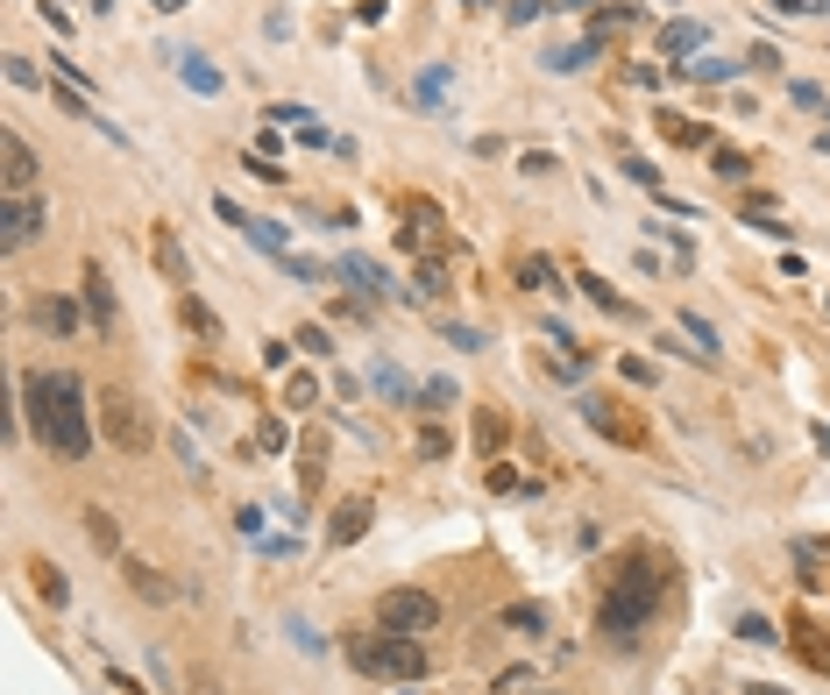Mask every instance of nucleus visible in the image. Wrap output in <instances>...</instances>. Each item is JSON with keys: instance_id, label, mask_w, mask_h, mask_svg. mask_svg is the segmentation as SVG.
I'll use <instances>...</instances> for the list:
<instances>
[{"instance_id": "nucleus-48", "label": "nucleus", "mask_w": 830, "mask_h": 695, "mask_svg": "<svg viewBox=\"0 0 830 695\" xmlns=\"http://www.w3.org/2000/svg\"><path fill=\"white\" fill-rule=\"evenodd\" d=\"M809 440H816V454L830 461V426H809Z\"/></svg>"}, {"instance_id": "nucleus-18", "label": "nucleus", "mask_w": 830, "mask_h": 695, "mask_svg": "<svg viewBox=\"0 0 830 695\" xmlns=\"http://www.w3.org/2000/svg\"><path fill=\"white\" fill-rule=\"evenodd\" d=\"M667 57H703V22H667Z\"/></svg>"}, {"instance_id": "nucleus-40", "label": "nucleus", "mask_w": 830, "mask_h": 695, "mask_svg": "<svg viewBox=\"0 0 830 695\" xmlns=\"http://www.w3.org/2000/svg\"><path fill=\"white\" fill-rule=\"evenodd\" d=\"M710 157H717L724 178H745V171H752V164H745V149H710Z\"/></svg>"}, {"instance_id": "nucleus-33", "label": "nucleus", "mask_w": 830, "mask_h": 695, "mask_svg": "<svg viewBox=\"0 0 830 695\" xmlns=\"http://www.w3.org/2000/svg\"><path fill=\"white\" fill-rule=\"evenodd\" d=\"M518 171H525V178H554V171H561V157H554V149H525Z\"/></svg>"}, {"instance_id": "nucleus-53", "label": "nucleus", "mask_w": 830, "mask_h": 695, "mask_svg": "<svg viewBox=\"0 0 830 695\" xmlns=\"http://www.w3.org/2000/svg\"><path fill=\"white\" fill-rule=\"evenodd\" d=\"M398 695H412V688H398Z\"/></svg>"}, {"instance_id": "nucleus-45", "label": "nucleus", "mask_w": 830, "mask_h": 695, "mask_svg": "<svg viewBox=\"0 0 830 695\" xmlns=\"http://www.w3.org/2000/svg\"><path fill=\"white\" fill-rule=\"evenodd\" d=\"M291 348H298V341H277V334H270V341H263V362H270V369H284V362H291Z\"/></svg>"}, {"instance_id": "nucleus-41", "label": "nucleus", "mask_w": 830, "mask_h": 695, "mask_svg": "<svg viewBox=\"0 0 830 695\" xmlns=\"http://www.w3.org/2000/svg\"><path fill=\"white\" fill-rule=\"evenodd\" d=\"M547 8H540V0H504V22H540Z\"/></svg>"}, {"instance_id": "nucleus-1", "label": "nucleus", "mask_w": 830, "mask_h": 695, "mask_svg": "<svg viewBox=\"0 0 830 695\" xmlns=\"http://www.w3.org/2000/svg\"><path fill=\"white\" fill-rule=\"evenodd\" d=\"M22 412H29V433H36L57 461H86V454H93L86 383L71 376V369H29V376H22Z\"/></svg>"}, {"instance_id": "nucleus-21", "label": "nucleus", "mask_w": 830, "mask_h": 695, "mask_svg": "<svg viewBox=\"0 0 830 695\" xmlns=\"http://www.w3.org/2000/svg\"><path fill=\"white\" fill-rule=\"evenodd\" d=\"M660 135L682 142V149H703V142H710V128H703V121H682V114H660Z\"/></svg>"}, {"instance_id": "nucleus-25", "label": "nucleus", "mask_w": 830, "mask_h": 695, "mask_svg": "<svg viewBox=\"0 0 830 695\" xmlns=\"http://www.w3.org/2000/svg\"><path fill=\"white\" fill-rule=\"evenodd\" d=\"M674 327H682V334H689V341H696V348L717 362V327H710V320H696V313H674Z\"/></svg>"}, {"instance_id": "nucleus-27", "label": "nucleus", "mask_w": 830, "mask_h": 695, "mask_svg": "<svg viewBox=\"0 0 830 695\" xmlns=\"http://www.w3.org/2000/svg\"><path fill=\"white\" fill-rule=\"evenodd\" d=\"M476 447H483V454H490V461H497V447H504V419H497V412H490V405H483V412H476Z\"/></svg>"}, {"instance_id": "nucleus-6", "label": "nucleus", "mask_w": 830, "mask_h": 695, "mask_svg": "<svg viewBox=\"0 0 830 695\" xmlns=\"http://www.w3.org/2000/svg\"><path fill=\"white\" fill-rule=\"evenodd\" d=\"M43 199L36 192H8V199H0V242H8V249H29L36 235H43Z\"/></svg>"}, {"instance_id": "nucleus-13", "label": "nucleus", "mask_w": 830, "mask_h": 695, "mask_svg": "<svg viewBox=\"0 0 830 695\" xmlns=\"http://www.w3.org/2000/svg\"><path fill=\"white\" fill-rule=\"evenodd\" d=\"M178 320H185L199 341H220V313H213V305H206L199 291H178Z\"/></svg>"}, {"instance_id": "nucleus-5", "label": "nucleus", "mask_w": 830, "mask_h": 695, "mask_svg": "<svg viewBox=\"0 0 830 695\" xmlns=\"http://www.w3.org/2000/svg\"><path fill=\"white\" fill-rule=\"evenodd\" d=\"M376 625L419 639V632L440 625V596H433V589H384V596H376Z\"/></svg>"}, {"instance_id": "nucleus-28", "label": "nucleus", "mask_w": 830, "mask_h": 695, "mask_svg": "<svg viewBox=\"0 0 830 695\" xmlns=\"http://www.w3.org/2000/svg\"><path fill=\"white\" fill-rule=\"evenodd\" d=\"M738 639H745V646H774L781 632L767 625V617H760V610H745V617H738Z\"/></svg>"}, {"instance_id": "nucleus-23", "label": "nucleus", "mask_w": 830, "mask_h": 695, "mask_svg": "<svg viewBox=\"0 0 830 695\" xmlns=\"http://www.w3.org/2000/svg\"><path fill=\"white\" fill-rule=\"evenodd\" d=\"M242 235H249V242H256L263 256H284V235H291V227H284V220H249Z\"/></svg>"}, {"instance_id": "nucleus-30", "label": "nucleus", "mask_w": 830, "mask_h": 695, "mask_svg": "<svg viewBox=\"0 0 830 695\" xmlns=\"http://www.w3.org/2000/svg\"><path fill=\"white\" fill-rule=\"evenodd\" d=\"M447 86H455V71H447V64H426V71H419V100H426V107H433Z\"/></svg>"}, {"instance_id": "nucleus-7", "label": "nucleus", "mask_w": 830, "mask_h": 695, "mask_svg": "<svg viewBox=\"0 0 830 695\" xmlns=\"http://www.w3.org/2000/svg\"><path fill=\"white\" fill-rule=\"evenodd\" d=\"M334 284H348L362 305H376V298H391V291H398L384 263H369V256H355V249H348V256H334Z\"/></svg>"}, {"instance_id": "nucleus-14", "label": "nucleus", "mask_w": 830, "mask_h": 695, "mask_svg": "<svg viewBox=\"0 0 830 695\" xmlns=\"http://www.w3.org/2000/svg\"><path fill=\"white\" fill-rule=\"evenodd\" d=\"M178 79H185L199 100H220V71H213L206 57H178Z\"/></svg>"}, {"instance_id": "nucleus-15", "label": "nucleus", "mask_w": 830, "mask_h": 695, "mask_svg": "<svg viewBox=\"0 0 830 695\" xmlns=\"http://www.w3.org/2000/svg\"><path fill=\"white\" fill-rule=\"evenodd\" d=\"M121 575L135 582V596H149V603H171V575H157V568H149V561H128Z\"/></svg>"}, {"instance_id": "nucleus-11", "label": "nucleus", "mask_w": 830, "mask_h": 695, "mask_svg": "<svg viewBox=\"0 0 830 695\" xmlns=\"http://www.w3.org/2000/svg\"><path fill=\"white\" fill-rule=\"evenodd\" d=\"M369 518H376V504H369V497H341V504H334V518H327V539H334V547H355V539L369 532Z\"/></svg>"}, {"instance_id": "nucleus-36", "label": "nucleus", "mask_w": 830, "mask_h": 695, "mask_svg": "<svg viewBox=\"0 0 830 695\" xmlns=\"http://www.w3.org/2000/svg\"><path fill=\"white\" fill-rule=\"evenodd\" d=\"M518 284H525V291H547V284H554V270H547L540 256H525V263H518Z\"/></svg>"}, {"instance_id": "nucleus-39", "label": "nucleus", "mask_w": 830, "mask_h": 695, "mask_svg": "<svg viewBox=\"0 0 830 695\" xmlns=\"http://www.w3.org/2000/svg\"><path fill=\"white\" fill-rule=\"evenodd\" d=\"M256 447H270V454H284V447H291V433H284V419H263V433H256Z\"/></svg>"}, {"instance_id": "nucleus-16", "label": "nucleus", "mask_w": 830, "mask_h": 695, "mask_svg": "<svg viewBox=\"0 0 830 695\" xmlns=\"http://www.w3.org/2000/svg\"><path fill=\"white\" fill-rule=\"evenodd\" d=\"M369 383H376V398H391V405L419 398V391H412V376H405V369H391V362H376V369H369Z\"/></svg>"}, {"instance_id": "nucleus-52", "label": "nucleus", "mask_w": 830, "mask_h": 695, "mask_svg": "<svg viewBox=\"0 0 830 695\" xmlns=\"http://www.w3.org/2000/svg\"><path fill=\"white\" fill-rule=\"evenodd\" d=\"M568 8H589V0H568Z\"/></svg>"}, {"instance_id": "nucleus-12", "label": "nucleus", "mask_w": 830, "mask_h": 695, "mask_svg": "<svg viewBox=\"0 0 830 695\" xmlns=\"http://www.w3.org/2000/svg\"><path fill=\"white\" fill-rule=\"evenodd\" d=\"M149 256H157V270L185 291L192 284V263H185V249H178V227H157V242H149Z\"/></svg>"}, {"instance_id": "nucleus-17", "label": "nucleus", "mask_w": 830, "mask_h": 695, "mask_svg": "<svg viewBox=\"0 0 830 695\" xmlns=\"http://www.w3.org/2000/svg\"><path fill=\"white\" fill-rule=\"evenodd\" d=\"M29 575H36V596H43L50 610H64V603H71V582H64V568H50V561H36Z\"/></svg>"}, {"instance_id": "nucleus-3", "label": "nucleus", "mask_w": 830, "mask_h": 695, "mask_svg": "<svg viewBox=\"0 0 830 695\" xmlns=\"http://www.w3.org/2000/svg\"><path fill=\"white\" fill-rule=\"evenodd\" d=\"M348 667L355 674H376V681H419L426 674V646L412 632H348Z\"/></svg>"}, {"instance_id": "nucleus-35", "label": "nucleus", "mask_w": 830, "mask_h": 695, "mask_svg": "<svg viewBox=\"0 0 830 695\" xmlns=\"http://www.w3.org/2000/svg\"><path fill=\"white\" fill-rule=\"evenodd\" d=\"M618 157H625V178H632V185H646V192H660V171H653L646 157H632V149H618Z\"/></svg>"}, {"instance_id": "nucleus-2", "label": "nucleus", "mask_w": 830, "mask_h": 695, "mask_svg": "<svg viewBox=\"0 0 830 695\" xmlns=\"http://www.w3.org/2000/svg\"><path fill=\"white\" fill-rule=\"evenodd\" d=\"M667 589H674V575L653 561V554H625V568H618V582H611V596H603V617H596V632L611 639V646H639V632L660 617V603H667Z\"/></svg>"}, {"instance_id": "nucleus-10", "label": "nucleus", "mask_w": 830, "mask_h": 695, "mask_svg": "<svg viewBox=\"0 0 830 695\" xmlns=\"http://www.w3.org/2000/svg\"><path fill=\"white\" fill-rule=\"evenodd\" d=\"M788 646H795V653H802L816 674H830V632L816 625V617H802V610L788 617Z\"/></svg>"}, {"instance_id": "nucleus-8", "label": "nucleus", "mask_w": 830, "mask_h": 695, "mask_svg": "<svg viewBox=\"0 0 830 695\" xmlns=\"http://www.w3.org/2000/svg\"><path fill=\"white\" fill-rule=\"evenodd\" d=\"M0 185H8V192H29L36 185V149L15 128H0Z\"/></svg>"}, {"instance_id": "nucleus-4", "label": "nucleus", "mask_w": 830, "mask_h": 695, "mask_svg": "<svg viewBox=\"0 0 830 695\" xmlns=\"http://www.w3.org/2000/svg\"><path fill=\"white\" fill-rule=\"evenodd\" d=\"M100 433H107V447H121V454H149L157 447V419H149V405L135 398V391H100Z\"/></svg>"}, {"instance_id": "nucleus-26", "label": "nucleus", "mask_w": 830, "mask_h": 695, "mask_svg": "<svg viewBox=\"0 0 830 695\" xmlns=\"http://www.w3.org/2000/svg\"><path fill=\"white\" fill-rule=\"evenodd\" d=\"M36 320H43V327H57V334H71V327H79V313H71V298H43V305H36Z\"/></svg>"}, {"instance_id": "nucleus-9", "label": "nucleus", "mask_w": 830, "mask_h": 695, "mask_svg": "<svg viewBox=\"0 0 830 695\" xmlns=\"http://www.w3.org/2000/svg\"><path fill=\"white\" fill-rule=\"evenodd\" d=\"M582 419H589L603 440H625V447H639V440H646V426H639L632 412H618L611 398H582Z\"/></svg>"}, {"instance_id": "nucleus-47", "label": "nucleus", "mask_w": 830, "mask_h": 695, "mask_svg": "<svg viewBox=\"0 0 830 695\" xmlns=\"http://www.w3.org/2000/svg\"><path fill=\"white\" fill-rule=\"evenodd\" d=\"M8 79H15V86H43V79H36V64H29V57H8Z\"/></svg>"}, {"instance_id": "nucleus-42", "label": "nucleus", "mask_w": 830, "mask_h": 695, "mask_svg": "<svg viewBox=\"0 0 830 695\" xmlns=\"http://www.w3.org/2000/svg\"><path fill=\"white\" fill-rule=\"evenodd\" d=\"M582 291H589V298L603 305V313H618V291H611V284H603V277H582Z\"/></svg>"}, {"instance_id": "nucleus-20", "label": "nucleus", "mask_w": 830, "mask_h": 695, "mask_svg": "<svg viewBox=\"0 0 830 695\" xmlns=\"http://www.w3.org/2000/svg\"><path fill=\"white\" fill-rule=\"evenodd\" d=\"M86 532H93V547H100V554H121V525H114V511H107V504H93V511H86Z\"/></svg>"}, {"instance_id": "nucleus-32", "label": "nucleus", "mask_w": 830, "mask_h": 695, "mask_svg": "<svg viewBox=\"0 0 830 695\" xmlns=\"http://www.w3.org/2000/svg\"><path fill=\"white\" fill-rule=\"evenodd\" d=\"M291 341H298V348H306V355H334V334H327L320 320H306V327H298Z\"/></svg>"}, {"instance_id": "nucleus-49", "label": "nucleus", "mask_w": 830, "mask_h": 695, "mask_svg": "<svg viewBox=\"0 0 830 695\" xmlns=\"http://www.w3.org/2000/svg\"><path fill=\"white\" fill-rule=\"evenodd\" d=\"M774 8H781V15H809V0H774Z\"/></svg>"}, {"instance_id": "nucleus-50", "label": "nucleus", "mask_w": 830, "mask_h": 695, "mask_svg": "<svg viewBox=\"0 0 830 695\" xmlns=\"http://www.w3.org/2000/svg\"><path fill=\"white\" fill-rule=\"evenodd\" d=\"M752 695H788V688H767V681H752Z\"/></svg>"}, {"instance_id": "nucleus-46", "label": "nucleus", "mask_w": 830, "mask_h": 695, "mask_svg": "<svg viewBox=\"0 0 830 695\" xmlns=\"http://www.w3.org/2000/svg\"><path fill=\"white\" fill-rule=\"evenodd\" d=\"M419 454H426V461H440V454H447V433H440V426H426V433H419Z\"/></svg>"}, {"instance_id": "nucleus-44", "label": "nucleus", "mask_w": 830, "mask_h": 695, "mask_svg": "<svg viewBox=\"0 0 830 695\" xmlns=\"http://www.w3.org/2000/svg\"><path fill=\"white\" fill-rule=\"evenodd\" d=\"M213 213H220V220H228V227H249V220H256V213H242L235 199H220V192H213Z\"/></svg>"}, {"instance_id": "nucleus-37", "label": "nucleus", "mask_w": 830, "mask_h": 695, "mask_svg": "<svg viewBox=\"0 0 830 695\" xmlns=\"http://www.w3.org/2000/svg\"><path fill=\"white\" fill-rule=\"evenodd\" d=\"M263 121H284V128H313V114H306V107H298V100H284V107H270Z\"/></svg>"}, {"instance_id": "nucleus-24", "label": "nucleus", "mask_w": 830, "mask_h": 695, "mask_svg": "<svg viewBox=\"0 0 830 695\" xmlns=\"http://www.w3.org/2000/svg\"><path fill=\"white\" fill-rule=\"evenodd\" d=\"M596 50H603V36H582V43H568V50H554V57H547V71H582V64H589Z\"/></svg>"}, {"instance_id": "nucleus-51", "label": "nucleus", "mask_w": 830, "mask_h": 695, "mask_svg": "<svg viewBox=\"0 0 830 695\" xmlns=\"http://www.w3.org/2000/svg\"><path fill=\"white\" fill-rule=\"evenodd\" d=\"M157 8H164V15H171V8H185V0H157Z\"/></svg>"}, {"instance_id": "nucleus-34", "label": "nucleus", "mask_w": 830, "mask_h": 695, "mask_svg": "<svg viewBox=\"0 0 830 695\" xmlns=\"http://www.w3.org/2000/svg\"><path fill=\"white\" fill-rule=\"evenodd\" d=\"M689 71H696V79H710V86H724L738 64H724V57H710V50H703V57H689Z\"/></svg>"}, {"instance_id": "nucleus-22", "label": "nucleus", "mask_w": 830, "mask_h": 695, "mask_svg": "<svg viewBox=\"0 0 830 695\" xmlns=\"http://www.w3.org/2000/svg\"><path fill=\"white\" fill-rule=\"evenodd\" d=\"M86 313H93V327H107V320H114V291H107V277H100V270H86Z\"/></svg>"}, {"instance_id": "nucleus-19", "label": "nucleus", "mask_w": 830, "mask_h": 695, "mask_svg": "<svg viewBox=\"0 0 830 695\" xmlns=\"http://www.w3.org/2000/svg\"><path fill=\"white\" fill-rule=\"evenodd\" d=\"M284 405H291V412H313V405H320V383H313L306 369H284Z\"/></svg>"}, {"instance_id": "nucleus-43", "label": "nucleus", "mask_w": 830, "mask_h": 695, "mask_svg": "<svg viewBox=\"0 0 830 695\" xmlns=\"http://www.w3.org/2000/svg\"><path fill=\"white\" fill-rule=\"evenodd\" d=\"M440 334H447V348H483V334H476V327H455V320H447Z\"/></svg>"}, {"instance_id": "nucleus-31", "label": "nucleus", "mask_w": 830, "mask_h": 695, "mask_svg": "<svg viewBox=\"0 0 830 695\" xmlns=\"http://www.w3.org/2000/svg\"><path fill=\"white\" fill-rule=\"evenodd\" d=\"M298 490H306V497H320V433L306 440V461H298Z\"/></svg>"}, {"instance_id": "nucleus-29", "label": "nucleus", "mask_w": 830, "mask_h": 695, "mask_svg": "<svg viewBox=\"0 0 830 695\" xmlns=\"http://www.w3.org/2000/svg\"><path fill=\"white\" fill-rule=\"evenodd\" d=\"M447 405H455V383H447V376L419 383V412H447Z\"/></svg>"}, {"instance_id": "nucleus-38", "label": "nucleus", "mask_w": 830, "mask_h": 695, "mask_svg": "<svg viewBox=\"0 0 830 695\" xmlns=\"http://www.w3.org/2000/svg\"><path fill=\"white\" fill-rule=\"evenodd\" d=\"M447 291V270L440 263H419V298H440Z\"/></svg>"}]
</instances>
